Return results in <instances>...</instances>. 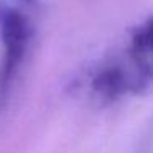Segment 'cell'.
Listing matches in <instances>:
<instances>
[{
    "instance_id": "cell-1",
    "label": "cell",
    "mask_w": 153,
    "mask_h": 153,
    "mask_svg": "<svg viewBox=\"0 0 153 153\" xmlns=\"http://www.w3.org/2000/svg\"><path fill=\"white\" fill-rule=\"evenodd\" d=\"M0 36L4 54L0 61V110L7 105L25 63L31 40L28 18L18 8H0Z\"/></svg>"
},
{
    "instance_id": "cell-2",
    "label": "cell",
    "mask_w": 153,
    "mask_h": 153,
    "mask_svg": "<svg viewBox=\"0 0 153 153\" xmlns=\"http://www.w3.org/2000/svg\"><path fill=\"white\" fill-rule=\"evenodd\" d=\"M128 91L138 92L137 79L133 74H127L117 64L100 68L91 79V92L102 102H114Z\"/></svg>"
}]
</instances>
